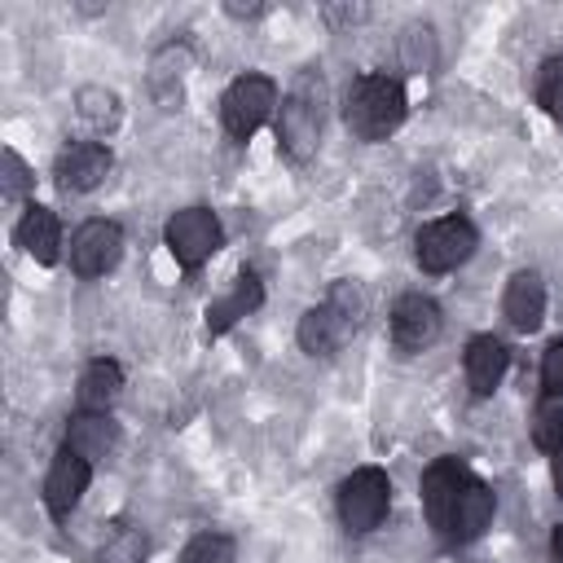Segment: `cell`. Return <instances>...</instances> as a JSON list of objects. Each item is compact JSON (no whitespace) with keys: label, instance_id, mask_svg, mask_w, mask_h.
I'll return each instance as SVG.
<instances>
[{"label":"cell","instance_id":"cell-1","mask_svg":"<svg viewBox=\"0 0 563 563\" xmlns=\"http://www.w3.org/2000/svg\"><path fill=\"white\" fill-rule=\"evenodd\" d=\"M405 88L391 75H361L347 88L343 119L361 141H387L405 123Z\"/></svg>","mask_w":563,"mask_h":563},{"label":"cell","instance_id":"cell-2","mask_svg":"<svg viewBox=\"0 0 563 563\" xmlns=\"http://www.w3.org/2000/svg\"><path fill=\"white\" fill-rule=\"evenodd\" d=\"M321 106H325V84L317 70H299L295 84L282 97V119H277V145L286 158L303 163L317 150L321 136Z\"/></svg>","mask_w":563,"mask_h":563},{"label":"cell","instance_id":"cell-3","mask_svg":"<svg viewBox=\"0 0 563 563\" xmlns=\"http://www.w3.org/2000/svg\"><path fill=\"white\" fill-rule=\"evenodd\" d=\"M361 312H365L361 290L352 282H339L325 295V303H317V308H308L299 317V330H295L299 334V347L308 356H334L352 339V330L361 325Z\"/></svg>","mask_w":563,"mask_h":563},{"label":"cell","instance_id":"cell-4","mask_svg":"<svg viewBox=\"0 0 563 563\" xmlns=\"http://www.w3.org/2000/svg\"><path fill=\"white\" fill-rule=\"evenodd\" d=\"M391 479L378 466H361L339 484V519L347 532H374L387 519Z\"/></svg>","mask_w":563,"mask_h":563},{"label":"cell","instance_id":"cell-5","mask_svg":"<svg viewBox=\"0 0 563 563\" xmlns=\"http://www.w3.org/2000/svg\"><path fill=\"white\" fill-rule=\"evenodd\" d=\"M475 242H479V238H475V224H471V220H462V216H440V220H431V224L418 229L413 255H418L422 273H449V268H457V264L471 260Z\"/></svg>","mask_w":563,"mask_h":563},{"label":"cell","instance_id":"cell-6","mask_svg":"<svg viewBox=\"0 0 563 563\" xmlns=\"http://www.w3.org/2000/svg\"><path fill=\"white\" fill-rule=\"evenodd\" d=\"M273 106H277V84L273 79H264V75H238L224 88V97H220V119H224L229 136L246 141L273 114Z\"/></svg>","mask_w":563,"mask_h":563},{"label":"cell","instance_id":"cell-7","mask_svg":"<svg viewBox=\"0 0 563 563\" xmlns=\"http://www.w3.org/2000/svg\"><path fill=\"white\" fill-rule=\"evenodd\" d=\"M163 238H167V251L176 255L180 268L207 264V260L220 251V242H224L220 220H216L207 207H185V211H176V216L167 220Z\"/></svg>","mask_w":563,"mask_h":563},{"label":"cell","instance_id":"cell-8","mask_svg":"<svg viewBox=\"0 0 563 563\" xmlns=\"http://www.w3.org/2000/svg\"><path fill=\"white\" fill-rule=\"evenodd\" d=\"M123 251V229L114 220H84L70 238V268L79 277H101Z\"/></svg>","mask_w":563,"mask_h":563},{"label":"cell","instance_id":"cell-9","mask_svg":"<svg viewBox=\"0 0 563 563\" xmlns=\"http://www.w3.org/2000/svg\"><path fill=\"white\" fill-rule=\"evenodd\" d=\"M440 303L427 299V295H400L396 308H391V339L400 352H422L440 339Z\"/></svg>","mask_w":563,"mask_h":563},{"label":"cell","instance_id":"cell-10","mask_svg":"<svg viewBox=\"0 0 563 563\" xmlns=\"http://www.w3.org/2000/svg\"><path fill=\"white\" fill-rule=\"evenodd\" d=\"M88 479H92V462L79 457V453H70V449H62L57 462L48 466V475H44V506H48V515L53 519H66L79 506Z\"/></svg>","mask_w":563,"mask_h":563},{"label":"cell","instance_id":"cell-11","mask_svg":"<svg viewBox=\"0 0 563 563\" xmlns=\"http://www.w3.org/2000/svg\"><path fill=\"white\" fill-rule=\"evenodd\" d=\"M466 475L471 471L462 457H440L422 475V506H427V519L440 537L449 532V515H453V501H457V488L466 484Z\"/></svg>","mask_w":563,"mask_h":563},{"label":"cell","instance_id":"cell-12","mask_svg":"<svg viewBox=\"0 0 563 563\" xmlns=\"http://www.w3.org/2000/svg\"><path fill=\"white\" fill-rule=\"evenodd\" d=\"M110 167H114V158H110L106 145L75 141V145H66L57 154V185L70 189V194H88V189H97L110 176Z\"/></svg>","mask_w":563,"mask_h":563},{"label":"cell","instance_id":"cell-13","mask_svg":"<svg viewBox=\"0 0 563 563\" xmlns=\"http://www.w3.org/2000/svg\"><path fill=\"white\" fill-rule=\"evenodd\" d=\"M488 523H493V493H488V484L479 475H466V484L457 488L444 541H475Z\"/></svg>","mask_w":563,"mask_h":563},{"label":"cell","instance_id":"cell-14","mask_svg":"<svg viewBox=\"0 0 563 563\" xmlns=\"http://www.w3.org/2000/svg\"><path fill=\"white\" fill-rule=\"evenodd\" d=\"M501 312H506V321L515 325V330H537L541 325V317H545V282L532 273V268H523V273H515L510 282H506V295H501Z\"/></svg>","mask_w":563,"mask_h":563},{"label":"cell","instance_id":"cell-15","mask_svg":"<svg viewBox=\"0 0 563 563\" xmlns=\"http://www.w3.org/2000/svg\"><path fill=\"white\" fill-rule=\"evenodd\" d=\"M506 365H510V352L501 347V339H493V334H475V339L466 343L462 369H466V383H471L475 396H493L497 383H501V374H506Z\"/></svg>","mask_w":563,"mask_h":563},{"label":"cell","instance_id":"cell-16","mask_svg":"<svg viewBox=\"0 0 563 563\" xmlns=\"http://www.w3.org/2000/svg\"><path fill=\"white\" fill-rule=\"evenodd\" d=\"M13 238H18V246H22L31 260L53 264V260H57V246H62V224H57V216H53L48 207L31 202V207L22 211V220H18V229H13Z\"/></svg>","mask_w":563,"mask_h":563},{"label":"cell","instance_id":"cell-17","mask_svg":"<svg viewBox=\"0 0 563 563\" xmlns=\"http://www.w3.org/2000/svg\"><path fill=\"white\" fill-rule=\"evenodd\" d=\"M260 303H264V286H260V277H255V273H238L233 290L207 308V334H224L229 325H238V321H242L246 312H255Z\"/></svg>","mask_w":563,"mask_h":563},{"label":"cell","instance_id":"cell-18","mask_svg":"<svg viewBox=\"0 0 563 563\" xmlns=\"http://www.w3.org/2000/svg\"><path fill=\"white\" fill-rule=\"evenodd\" d=\"M114 444H119V427H114L106 413H88V409H84V413H75L70 427H66V449L79 453V457H88V462L114 453Z\"/></svg>","mask_w":563,"mask_h":563},{"label":"cell","instance_id":"cell-19","mask_svg":"<svg viewBox=\"0 0 563 563\" xmlns=\"http://www.w3.org/2000/svg\"><path fill=\"white\" fill-rule=\"evenodd\" d=\"M119 387H123V369L114 365V361H92L84 374H79V409H88V413H106L110 405H114V396H119Z\"/></svg>","mask_w":563,"mask_h":563},{"label":"cell","instance_id":"cell-20","mask_svg":"<svg viewBox=\"0 0 563 563\" xmlns=\"http://www.w3.org/2000/svg\"><path fill=\"white\" fill-rule=\"evenodd\" d=\"M79 119L92 132H110L119 123V97L110 88H84L79 92Z\"/></svg>","mask_w":563,"mask_h":563},{"label":"cell","instance_id":"cell-21","mask_svg":"<svg viewBox=\"0 0 563 563\" xmlns=\"http://www.w3.org/2000/svg\"><path fill=\"white\" fill-rule=\"evenodd\" d=\"M537 106L554 119H563V53L545 57L537 70Z\"/></svg>","mask_w":563,"mask_h":563},{"label":"cell","instance_id":"cell-22","mask_svg":"<svg viewBox=\"0 0 563 563\" xmlns=\"http://www.w3.org/2000/svg\"><path fill=\"white\" fill-rule=\"evenodd\" d=\"M145 532L141 528H114L110 537H106V545H101V563H145Z\"/></svg>","mask_w":563,"mask_h":563},{"label":"cell","instance_id":"cell-23","mask_svg":"<svg viewBox=\"0 0 563 563\" xmlns=\"http://www.w3.org/2000/svg\"><path fill=\"white\" fill-rule=\"evenodd\" d=\"M532 440L554 453L563 444V396H545L541 409H537V422H532Z\"/></svg>","mask_w":563,"mask_h":563},{"label":"cell","instance_id":"cell-24","mask_svg":"<svg viewBox=\"0 0 563 563\" xmlns=\"http://www.w3.org/2000/svg\"><path fill=\"white\" fill-rule=\"evenodd\" d=\"M180 563H233V541L224 532H198L180 550Z\"/></svg>","mask_w":563,"mask_h":563},{"label":"cell","instance_id":"cell-25","mask_svg":"<svg viewBox=\"0 0 563 563\" xmlns=\"http://www.w3.org/2000/svg\"><path fill=\"white\" fill-rule=\"evenodd\" d=\"M541 387L545 396H563V339H554L541 356Z\"/></svg>","mask_w":563,"mask_h":563},{"label":"cell","instance_id":"cell-26","mask_svg":"<svg viewBox=\"0 0 563 563\" xmlns=\"http://www.w3.org/2000/svg\"><path fill=\"white\" fill-rule=\"evenodd\" d=\"M405 57H409L413 70L431 66V26H409L405 31Z\"/></svg>","mask_w":563,"mask_h":563},{"label":"cell","instance_id":"cell-27","mask_svg":"<svg viewBox=\"0 0 563 563\" xmlns=\"http://www.w3.org/2000/svg\"><path fill=\"white\" fill-rule=\"evenodd\" d=\"M26 185H31L26 163H22L13 150H4V194H9V198H22V194H26Z\"/></svg>","mask_w":563,"mask_h":563},{"label":"cell","instance_id":"cell-28","mask_svg":"<svg viewBox=\"0 0 563 563\" xmlns=\"http://www.w3.org/2000/svg\"><path fill=\"white\" fill-rule=\"evenodd\" d=\"M550 475H554V488L563 493V444L550 453Z\"/></svg>","mask_w":563,"mask_h":563},{"label":"cell","instance_id":"cell-29","mask_svg":"<svg viewBox=\"0 0 563 563\" xmlns=\"http://www.w3.org/2000/svg\"><path fill=\"white\" fill-rule=\"evenodd\" d=\"M550 563H563V523H559L554 537H550Z\"/></svg>","mask_w":563,"mask_h":563},{"label":"cell","instance_id":"cell-30","mask_svg":"<svg viewBox=\"0 0 563 563\" xmlns=\"http://www.w3.org/2000/svg\"><path fill=\"white\" fill-rule=\"evenodd\" d=\"M229 13H233V18H255V13H264V9H260V4H229Z\"/></svg>","mask_w":563,"mask_h":563}]
</instances>
